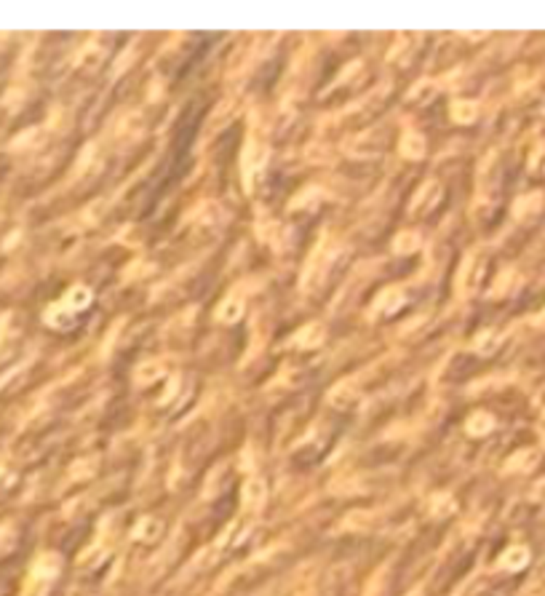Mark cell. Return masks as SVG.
I'll return each mask as SVG.
<instances>
[{
  "label": "cell",
  "mask_w": 545,
  "mask_h": 596,
  "mask_svg": "<svg viewBox=\"0 0 545 596\" xmlns=\"http://www.w3.org/2000/svg\"><path fill=\"white\" fill-rule=\"evenodd\" d=\"M334 260V249H326V238L321 241V247L313 251V257L305 265V275H302V289H316L321 284V278L326 275L329 265Z\"/></svg>",
  "instance_id": "cell-1"
},
{
  "label": "cell",
  "mask_w": 545,
  "mask_h": 596,
  "mask_svg": "<svg viewBox=\"0 0 545 596\" xmlns=\"http://www.w3.org/2000/svg\"><path fill=\"white\" fill-rule=\"evenodd\" d=\"M265 161H268V148L262 139L251 137L244 152V179H246V187H254V179L262 174L265 169Z\"/></svg>",
  "instance_id": "cell-2"
},
{
  "label": "cell",
  "mask_w": 545,
  "mask_h": 596,
  "mask_svg": "<svg viewBox=\"0 0 545 596\" xmlns=\"http://www.w3.org/2000/svg\"><path fill=\"white\" fill-rule=\"evenodd\" d=\"M439 198H441V185L439 182H428L425 187H420L417 190V196L412 198V214H428L436 203H439Z\"/></svg>",
  "instance_id": "cell-3"
},
{
  "label": "cell",
  "mask_w": 545,
  "mask_h": 596,
  "mask_svg": "<svg viewBox=\"0 0 545 596\" xmlns=\"http://www.w3.org/2000/svg\"><path fill=\"white\" fill-rule=\"evenodd\" d=\"M404 305V292L398 289V286H391V289H385L380 299L374 302V313H396L398 308Z\"/></svg>",
  "instance_id": "cell-4"
},
{
  "label": "cell",
  "mask_w": 545,
  "mask_h": 596,
  "mask_svg": "<svg viewBox=\"0 0 545 596\" xmlns=\"http://www.w3.org/2000/svg\"><path fill=\"white\" fill-rule=\"evenodd\" d=\"M323 343V326L321 323H308L294 334V345L297 348H316Z\"/></svg>",
  "instance_id": "cell-5"
},
{
  "label": "cell",
  "mask_w": 545,
  "mask_h": 596,
  "mask_svg": "<svg viewBox=\"0 0 545 596\" xmlns=\"http://www.w3.org/2000/svg\"><path fill=\"white\" fill-rule=\"evenodd\" d=\"M244 316V299L238 297V295H230V297L222 299V305L217 308V319L224 323H233L238 321Z\"/></svg>",
  "instance_id": "cell-6"
},
{
  "label": "cell",
  "mask_w": 545,
  "mask_h": 596,
  "mask_svg": "<svg viewBox=\"0 0 545 596\" xmlns=\"http://www.w3.org/2000/svg\"><path fill=\"white\" fill-rule=\"evenodd\" d=\"M401 155L404 158H409V161H417L422 158V152H425V139H422L420 134H415V131H406L404 137H401Z\"/></svg>",
  "instance_id": "cell-7"
},
{
  "label": "cell",
  "mask_w": 545,
  "mask_h": 596,
  "mask_svg": "<svg viewBox=\"0 0 545 596\" xmlns=\"http://www.w3.org/2000/svg\"><path fill=\"white\" fill-rule=\"evenodd\" d=\"M262 503H265V484L259 479L246 481V487H244V505H246L248 511H257Z\"/></svg>",
  "instance_id": "cell-8"
},
{
  "label": "cell",
  "mask_w": 545,
  "mask_h": 596,
  "mask_svg": "<svg viewBox=\"0 0 545 596\" xmlns=\"http://www.w3.org/2000/svg\"><path fill=\"white\" fill-rule=\"evenodd\" d=\"M166 374V367L161 364V361H145L139 369H137V382L139 385H150V382H155V380H161Z\"/></svg>",
  "instance_id": "cell-9"
},
{
  "label": "cell",
  "mask_w": 545,
  "mask_h": 596,
  "mask_svg": "<svg viewBox=\"0 0 545 596\" xmlns=\"http://www.w3.org/2000/svg\"><path fill=\"white\" fill-rule=\"evenodd\" d=\"M420 247H422V238L415 233V230L401 233L396 241H393V249H396L398 254H412V251H417Z\"/></svg>",
  "instance_id": "cell-10"
},
{
  "label": "cell",
  "mask_w": 545,
  "mask_h": 596,
  "mask_svg": "<svg viewBox=\"0 0 545 596\" xmlns=\"http://www.w3.org/2000/svg\"><path fill=\"white\" fill-rule=\"evenodd\" d=\"M329 401H334V406H340V409H347V406L358 404V396H356V391H353L350 385H337V388L329 393Z\"/></svg>",
  "instance_id": "cell-11"
},
{
  "label": "cell",
  "mask_w": 545,
  "mask_h": 596,
  "mask_svg": "<svg viewBox=\"0 0 545 596\" xmlns=\"http://www.w3.org/2000/svg\"><path fill=\"white\" fill-rule=\"evenodd\" d=\"M476 118V104L473 102H454L452 104V121L457 124H471Z\"/></svg>",
  "instance_id": "cell-12"
},
{
  "label": "cell",
  "mask_w": 545,
  "mask_h": 596,
  "mask_svg": "<svg viewBox=\"0 0 545 596\" xmlns=\"http://www.w3.org/2000/svg\"><path fill=\"white\" fill-rule=\"evenodd\" d=\"M65 305L67 308H86V305H91V292L86 289V286H73L70 292H67V299H65Z\"/></svg>",
  "instance_id": "cell-13"
},
{
  "label": "cell",
  "mask_w": 545,
  "mask_h": 596,
  "mask_svg": "<svg viewBox=\"0 0 545 596\" xmlns=\"http://www.w3.org/2000/svg\"><path fill=\"white\" fill-rule=\"evenodd\" d=\"M142 134V126H139V115H128L126 121H121V128H118V137L124 142H131Z\"/></svg>",
  "instance_id": "cell-14"
},
{
  "label": "cell",
  "mask_w": 545,
  "mask_h": 596,
  "mask_svg": "<svg viewBox=\"0 0 545 596\" xmlns=\"http://www.w3.org/2000/svg\"><path fill=\"white\" fill-rule=\"evenodd\" d=\"M158 532H161V524L155 522V519H145V522H139L134 527V538L137 540H152V538H158Z\"/></svg>",
  "instance_id": "cell-15"
},
{
  "label": "cell",
  "mask_w": 545,
  "mask_h": 596,
  "mask_svg": "<svg viewBox=\"0 0 545 596\" xmlns=\"http://www.w3.org/2000/svg\"><path fill=\"white\" fill-rule=\"evenodd\" d=\"M489 428H492V417H487V415H473L471 420H468V433L471 436H481Z\"/></svg>",
  "instance_id": "cell-16"
},
{
  "label": "cell",
  "mask_w": 545,
  "mask_h": 596,
  "mask_svg": "<svg viewBox=\"0 0 545 596\" xmlns=\"http://www.w3.org/2000/svg\"><path fill=\"white\" fill-rule=\"evenodd\" d=\"M521 562H524V551H519V548H516V551H511V556H505V559H502V564H511V567H519Z\"/></svg>",
  "instance_id": "cell-17"
}]
</instances>
